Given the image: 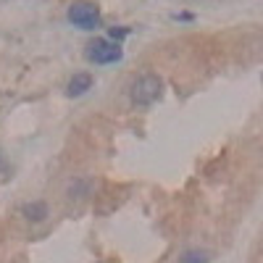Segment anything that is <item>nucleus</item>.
Segmentation results:
<instances>
[{
  "instance_id": "f257e3e1",
  "label": "nucleus",
  "mask_w": 263,
  "mask_h": 263,
  "mask_svg": "<svg viewBox=\"0 0 263 263\" xmlns=\"http://www.w3.org/2000/svg\"><path fill=\"white\" fill-rule=\"evenodd\" d=\"M161 92H163V84H161V79L156 74H140L135 82L129 84V98L140 108L153 105L161 98Z\"/></svg>"
},
{
  "instance_id": "20e7f679",
  "label": "nucleus",
  "mask_w": 263,
  "mask_h": 263,
  "mask_svg": "<svg viewBox=\"0 0 263 263\" xmlns=\"http://www.w3.org/2000/svg\"><path fill=\"white\" fill-rule=\"evenodd\" d=\"M87 90H92V74H87V71H79L69 79V87H66V92H69L71 98H79L84 95Z\"/></svg>"
},
{
  "instance_id": "423d86ee",
  "label": "nucleus",
  "mask_w": 263,
  "mask_h": 263,
  "mask_svg": "<svg viewBox=\"0 0 263 263\" xmlns=\"http://www.w3.org/2000/svg\"><path fill=\"white\" fill-rule=\"evenodd\" d=\"M208 260H211V258H208L205 250H187L179 263H208Z\"/></svg>"
},
{
  "instance_id": "0eeeda50",
  "label": "nucleus",
  "mask_w": 263,
  "mask_h": 263,
  "mask_svg": "<svg viewBox=\"0 0 263 263\" xmlns=\"http://www.w3.org/2000/svg\"><path fill=\"white\" fill-rule=\"evenodd\" d=\"M126 34H129V29H111V37H114L116 42H119V40H124Z\"/></svg>"
},
{
  "instance_id": "39448f33",
  "label": "nucleus",
  "mask_w": 263,
  "mask_h": 263,
  "mask_svg": "<svg viewBox=\"0 0 263 263\" xmlns=\"http://www.w3.org/2000/svg\"><path fill=\"white\" fill-rule=\"evenodd\" d=\"M21 213H24L29 221H42V218L48 216V205L40 203V200H34V203H27L24 208H21Z\"/></svg>"
},
{
  "instance_id": "f03ea898",
  "label": "nucleus",
  "mask_w": 263,
  "mask_h": 263,
  "mask_svg": "<svg viewBox=\"0 0 263 263\" xmlns=\"http://www.w3.org/2000/svg\"><path fill=\"white\" fill-rule=\"evenodd\" d=\"M87 61L90 63H98V66H105V63H116L121 61L124 50L119 42H111V40H92L90 45H87Z\"/></svg>"
},
{
  "instance_id": "7ed1b4c3",
  "label": "nucleus",
  "mask_w": 263,
  "mask_h": 263,
  "mask_svg": "<svg viewBox=\"0 0 263 263\" xmlns=\"http://www.w3.org/2000/svg\"><path fill=\"white\" fill-rule=\"evenodd\" d=\"M69 21L79 29H95L100 24V11L95 3H87V0H74L69 6Z\"/></svg>"
}]
</instances>
